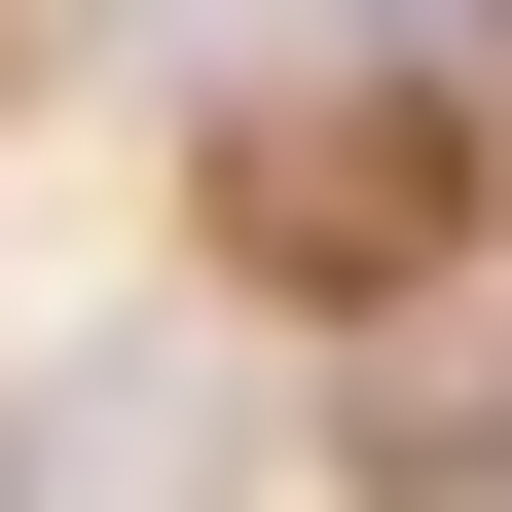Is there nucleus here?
Instances as JSON below:
<instances>
[{"mask_svg": "<svg viewBox=\"0 0 512 512\" xmlns=\"http://www.w3.org/2000/svg\"><path fill=\"white\" fill-rule=\"evenodd\" d=\"M256 256H476V110H293V147H256Z\"/></svg>", "mask_w": 512, "mask_h": 512, "instance_id": "f257e3e1", "label": "nucleus"}, {"mask_svg": "<svg viewBox=\"0 0 512 512\" xmlns=\"http://www.w3.org/2000/svg\"><path fill=\"white\" fill-rule=\"evenodd\" d=\"M183 476H220V403H183V366H74V403L0 439V512H183Z\"/></svg>", "mask_w": 512, "mask_h": 512, "instance_id": "f03ea898", "label": "nucleus"}]
</instances>
